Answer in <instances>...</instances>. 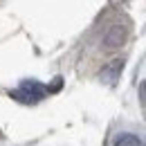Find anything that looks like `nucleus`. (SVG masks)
I'll return each mask as SVG.
<instances>
[{"mask_svg":"<svg viewBox=\"0 0 146 146\" xmlns=\"http://www.w3.org/2000/svg\"><path fill=\"white\" fill-rule=\"evenodd\" d=\"M45 94H47V86L38 83V81H34V79L23 81V83L18 86V90L11 92L14 99H18V101H27V104H36V101H40Z\"/></svg>","mask_w":146,"mask_h":146,"instance_id":"1","label":"nucleus"},{"mask_svg":"<svg viewBox=\"0 0 146 146\" xmlns=\"http://www.w3.org/2000/svg\"><path fill=\"white\" fill-rule=\"evenodd\" d=\"M126 38H128L126 27L112 25V27H108V32L104 34V45H106L108 50H115V47H121V45L126 43Z\"/></svg>","mask_w":146,"mask_h":146,"instance_id":"2","label":"nucleus"},{"mask_svg":"<svg viewBox=\"0 0 146 146\" xmlns=\"http://www.w3.org/2000/svg\"><path fill=\"white\" fill-rule=\"evenodd\" d=\"M121 68H124V61L121 58H117V61H110L108 65L99 72V76L106 81V83H115L117 81V76H119V72H121Z\"/></svg>","mask_w":146,"mask_h":146,"instance_id":"3","label":"nucleus"},{"mask_svg":"<svg viewBox=\"0 0 146 146\" xmlns=\"http://www.w3.org/2000/svg\"><path fill=\"white\" fill-rule=\"evenodd\" d=\"M112 146H146V142L133 133H119V135H115Z\"/></svg>","mask_w":146,"mask_h":146,"instance_id":"4","label":"nucleus"},{"mask_svg":"<svg viewBox=\"0 0 146 146\" xmlns=\"http://www.w3.org/2000/svg\"><path fill=\"white\" fill-rule=\"evenodd\" d=\"M139 99H142V104L146 106V79L142 81V86H139Z\"/></svg>","mask_w":146,"mask_h":146,"instance_id":"5","label":"nucleus"}]
</instances>
